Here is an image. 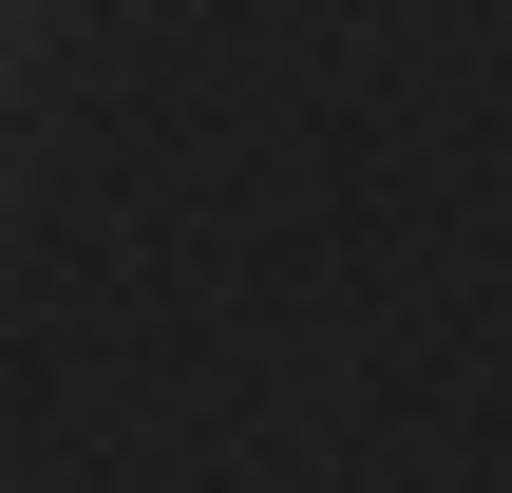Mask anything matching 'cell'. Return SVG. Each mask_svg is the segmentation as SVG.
<instances>
[{"label":"cell","instance_id":"6da1fadb","mask_svg":"<svg viewBox=\"0 0 512 493\" xmlns=\"http://www.w3.org/2000/svg\"><path fill=\"white\" fill-rule=\"evenodd\" d=\"M0 19H19V0H0Z\"/></svg>","mask_w":512,"mask_h":493}]
</instances>
